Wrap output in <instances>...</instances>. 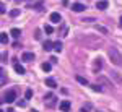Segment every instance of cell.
Instances as JSON below:
<instances>
[{"label":"cell","mask_w":122,"mask_h":112,"mask_svg":"<svg viewBox=\"0 0 122 112\" xmlns=\"http://www.w3.org/2000/svg\"><path fill=\"white\" fill-rule=\"evenodd\" d=\"M107 55H109V60H111L116 67H121L122 65V54L116 49V47H109Z\"/></svg>","instance_id":"6da1fadb"},{"label":"cell","mask_w":122,"mask_h":112,"mask_svg":"<svg viewBox=\"0 0 122 112\" xmlns=\"http://www.w3.org/2000/svg\"><path fill=\"white\" fill-rule=\"evenodd\" d=\"M15 99H16V93L13 91V89H10V91H7V93L3 94V102H15Z\"/></svg>","instance_id":"7a4b0ae2"},{"label":"cell","mask_w":122,"mask_h":112,"mask_svg":"<svg viewBox=\"0 0 122 112\" xmlns=\"http://www.w3.org/2000/svg\"><path fill=\"white\" fill-rule=\"evenodd\" d=\"M70 8L73 10V11H76V13H78V11H83V10L86 8V7H85L83 3H80V2H76V3H72V7H70Z\"/></svg>","instance_id":"3957f363"},{"label":"cell","mask_w":122,"mask_h":112,"mask_svg":"<svg viewBox=\"0 0 122 112\" xmlns=\"http://www.w3.org/2000/svg\"><path fill=\"white\" fill-rule=\"evenodd\" d=\"M13 68H15V72H16L18 75H25V67L21 65V63L15 62V63H13Z\"/></svg>","instance_id":"277c9868"},{"label":"cell","mask_w":122,"mask_h":112,"mask_svg":"<svg viewBox=\"0 0 122 112\" xmlns=\"http://www.w3.org/2000/svg\"><path fill=\"white\" fill-rule=\"evenodd\" d=\"M59 107H60V111H62V112H68V111H70V101H62Z\"/></svg>","instance_id":"5b68a950"},{"label":"cell","mask_w":122,"mask_h":112,"mask_svg":"<svg viewBox=\"0 0 122 112\" xmlns=\"http://www.w3.org/2000/svg\"><path fill=\"white\" fill-rule=\"evenodd\" d=\"M21 58H23L25 62H33V60H34V54H33V52H25Z\"/></svg>","instance_id":"8992f818"},{"label":"cell","mask_w":122,"mask_h":112,"mask_svg":"<svg viewBox=\"0 0 122 112\" xmlns=\"http://www.w3.org/2000/svg\"><path fill=\"white\" fill-rule=\"evenodd\" d=\"M60 19H62L60 13H57V11L51 13V21H52V23H60Z\"/></svg>","instance_id":"52a82bcc"},{"label":"cell","mask_w":122,"mask_h":112,"mask_svg":"<svg viewBox=\"0 0 122 112\" xmlns=\"http://www.w3.org/2000/svg\"><path fill=\"white\" fill-rule=\"evenodd\" d=\"M96 8L106 10V8H107V0H99V2H96Z\"/></svg>","instance_id":"ba28073f"},{"label":"cell","mask_w":122,"mask_h":112,"mask_svg":"<svg viewBox=\"0 0 122 112\" xmlns=\"http://www.w3.org/2000/svg\"><path fill=\"white\" fill-rule=\"evenodd\" d=\"M46 86H49V88H57V83L54 78H46Z\"/></svg>","instance_id":"9c48e42d"},{"label":"cell","mask_w":122,"mask_h":112,"mask_svg":"<svg viewBox=\"0 0 122 112\" xmlns=\"http://www.w3.org/2000/svg\"><path fill=\"white\" fill-rule=\"evenodd\" d=\"M42 49H44L46 52L52 50V49H54V42H51V41H46V42H44V47H42Z\"/></svg>","instance_id":"30bf717a"},{"label":"cell","mask_w":122,"mask_h":112,"mask_svg":"<svg viewBox=\"0 0 122 112\" xmlns=\"http://www.w3.org/2000/svg\"><path fill=\"white\" fill-rule=\"evenodd\" d=\"M10 34L15 37V39H18L20 37V34H21V31H20L18 28H11V31H10Z\"/></svg>","instance_id":"8fae6325"},{"label":"cell","mask_w":122,"mask_h":112,"mask_svg":"<svg viewBox=\"0 0 122 112\" xmlns=\"http://www.w3.org/2000/svg\"><path fill=\"white\" fill-rule=\"evenodd\" d=\"M93 70H94V72H99V70H101V58H96V62H94Z\"/></svg>","instance_id":"7c38bea8"},{"label":"cell","mask_w":122,"mask_h":112,"mask_svg":"<svg viewBox=\"0 0 122 112\" xmlns=\"http://www.w3.org/2000/svg\"><path fill=\"white\" fill-rule=\"evenodd\" d=\"M98 81H99V83H103V84H106V86H112V84L109 83V80H107V78H104V76H99V78H98Z\"/></svg>","instance_id":"4fadbf2b"},{"label":"cell","mask_w":122,"mask_h":112,"mask_svg":"<svg viewBox=\"0 0 122 112\" xmlns=\"http://www.w3.org/2000/svg\"><path fill=\"white\" fill-rule=\"evenodd\" d=\"M62 42H60V41H57V42H54V50H56V52H60V50H62Z\"/></svg>","instance_id":"5bb4252c"},{"label":"cell","mask_w":122,"mask_h":112,"mask_svg":"<svg viewBox=\"0 0 122 112\" xmlns=\"http://www.w3.org/2000/svg\"><path fill=\"white\" fill-rule=\"evenodd\" d=\"M0 41H2V44H7V42H8V36H7V33H0Z\"/></svg>","instance_id":"9a60e30c"},{"label":"cell","mask_w":122,"mask_h":112,"mask_svg":"<svg viewBox=\"0 0 122 112\" xmlns=\"http://www.w3.org/2000/svg\"><path fill=\"white\" fill-rule=\"evenodd\" d=\"M111 76H112V78L116 80V81H117V83H122V78L119 76V75H117V72H111Z\"/></svg>","instance_id":"2e32d148"},{"label":"cell","mask_w":122,"mask_h":112,"mask_svg":"<svg viewBox=\"0 0 122 112\" xmlns=\"http://www.w3.org/2000/svg\"><path fill=\"white\" fill-rule=\"evenodd\" d=\"M51 68H52V63H49V62H44L42 63V70L44 72H51Z\"/></svg>","instance_id":"e0dca14e"},{"label":"cell","mask_w":122,"mask_h":112,"mask_svg":"<svg viewBox=\"0 0 122 112\" xmlns=\"http://www.w3.org/2000/svg\"><path fill=\"white\" fill-rule=\"evenodd\" d=\"M76 81H78V83H81V84H85V86L88 84V80H86V78H83V76H80V75L76 76Z\"/></svg>","instance_id":"ac0fdd59"},{"label":"cell","mask_w":122,"mask_h":112,"mask_svg":"<svg viewBox=\"0 0 122 112\" xmlns=\"http://www.w3.org/2000/svg\"><path fill=\"white\" fill-rule=\"evenodd\" d=\"M44 31H46L47 34H52V33H54V28H52L51 24H46V26H44Z\"/></svg>","instance_id":"d6986e66"},{"label":"cell","mask_w":122,"mask_h":112,"mask_svg":"<svg viewBox=\"0 0 122 112\" xmlns=\"http://www.w3.org/2000/svg\"><path fill=\"white\" fill-rule=\"evenodd\" d=\"M25 97H26V99H31V97H33V89H26V93H25Z\"/></svg>","instance_id":"ffe728a7"},{"label":"cell","mask_w":122,"mask_h":112,"mask_svg":"<svg viewBox=\"0 0 122 112\" xmlns=\"http://www.w3.org/2000/svg\"><path fill=\"white\" fill-rule=\"evenodd\" d=\"M20 15V10L18 8H15V10H11V11H10V16H13V18H15V16H18Z\"/></svg>","instance_id":"44dd1931"},{"label":"cell","mask_w":122,"mask_h":112,"mask_svg":"<svg viewBox=\"0 0 122 112\" xmlns=\"http://www.w3.org/2000/svg\"><path fill=\"white\" fill-rule=\"evenodd\" d=\"M91 88H93V91H98V93H101V91H103V88H101L99 84H93Z\"/></svg>","instance_id":"7402d4cb"},{"label":"cell","mask_w":122,"mask_h":112,"mask_svg":"<svg viewBox=\"0 0 122 112\" xmlns=\"http://www.w3.org/2000/svg\"><path fill=\"white\" fill-rule=\"evenodd\" d=\"M96 29H98V31H101L103 34H107V29H106V28H103V26H96Z\"/></svg>","instance_id":"603a6c76"},{"label":"cell","mask_w":122,"mask_h":112,"mask_svg":"<svg viewBox=\"0 0 122 112\" xmlns=\"http://www.w3.org/2000/svg\"><path fill=\"white\" fill-rule=\"evenodd\" d=\"M34 37H36V39H41V29H36V33H34Z\"/></svg>","instance_id":"cb8c5ba5"},{"label":"cell","mask_w":122,"mask_h":112,"mask_svg":"<svg viewBox=\"0 0 122 112\" xmlns=\"http://www.w3.org/2000/svg\"><path fill=\"white\" fill-rule=\"evenodd\" d=\"M41 7H42V2H38V3H36V7H34V8H36V10H41Z\"/></svg>","instance_id":"d4e9b609"},{"label":"cell","mask_w":122,"mask_h":112,"mask_svg":"<svg viewBox=\"0 0 122 112\" xmlns=\"http://www.w3.org/2000/svg\"><path fill=\"white\" fill-rule=\"evenodd\" d=\"M49 60H51V63H57V57H51Z\"/></svg>","instance_id":"484cf974"},{"label":"cell","mask_w":122,"mask_h":112,"mask_svg":"<svg viewBox=\"0 0 122 112\" xmlns=\"http://www.w3.org/2000/svg\"><path fill=\"white\" fill-rule=\"evenodd\" d=\"M18 106H20V107H25V106H26V101H20Z\"/></svg>","instance_id":"4316f807"},{"label":"cell","mask_w":122,"mask_h":112,"mask_svg":"<svg viewBox=\"0 0 122 112\" xmlns=\"http://www.w3.org/2000/svg\"><path fill=\"white\" fill-rule=\"evenodd\" d=\"M2 58H3V60H2V62H7V54H5V52H3V54H2Z\"/></svg>","instance_id":"83f0119b"},{"label":"cell","mask_w":122,"mask_h":112,"mask_svg":"<svg viewBox=\"0 0 122 112\" xmlns=\"http://www.w3.org/2000/svg\"><path fill=\"white\" fill-rule=\"evenodd\" d=\"M119 24H121V26H122V16H121V19H119Z\"/></svg>","instance_id":"f1b7e54d"},{"label":"cell","mask_w":122,"mask_h":112,"mask_svg":"<svg viewBox=\"0 0 122 112\" xmlns=\"http://www.w3.org/2000/svg\"><path fill=\"white\" fill-rule=\"evenodd\" d=\"M7 112H15V111H13V109H8V111H7Z\"/></svg>","instance_id":"f546056e"},{"label":"cell","mask_w":122,"mask_h":112,"mask_svg":"<svg viewBox=\"0 0 122 112\" xmlns=\"http://www.w3.org/2000/svg\"><path fill=\"white\" fill-rule=\"evenodd\" d=\"M16 2H18V3H20V2H21V0H16Z\"/></svg>","instance_id":"4dcf8cb0"},{"label":"cell","mask_w":122,"mask_h":112,"mask_svg":"<svg viewBox=\"0 0 122 112\" xmlns=\"http://www.w3.org/2000/svg\"><path fill=\"white\" fill-rule=\"evenodd\" d=\"M33 112H38V111H33Z\"/></svg>","instance_id":"1f68e13d"}]
</instances>
